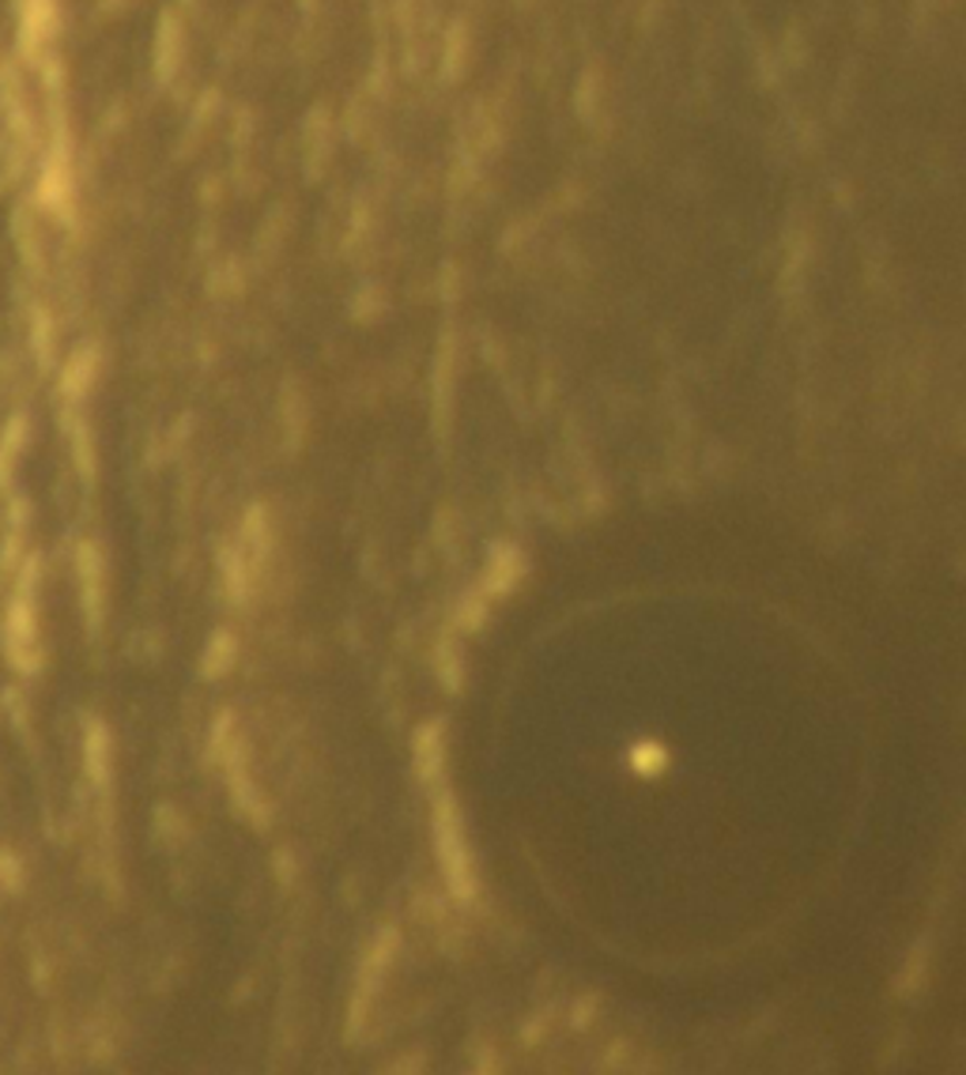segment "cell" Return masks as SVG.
<instances>
[{
  "label": "cell",
  "instance_id": "1",
  "mask_svg": "<svg viewBox=\"0 0 966 1075\" xmlns=\"http://www.w3.org/2000/svg\"><path fill=\"white\" fill-rule=\"evenodd\" d=\"M434 842H439V861L442 872H446V883L457 898H472V864H469V850L465 838H461V823H457V807H453L450 796H442L439 807H434Z\"/></svg>",
  "mask_w": 966,
  "mask_h": 1075
},
{
  "label": "cell",
  "instance_id": "2",
  "mask_svg": "<svg viewBox=\"0 0 966 1075\" xmlns=\"http://www.w3.org/2000/svg\"><path fill=\"white\" fill-rule=\"evenodd\" d=\"M434 766H439V725H427L420 732V770L434 774Z\"/></svg>",
  "mask_w": 966,
  "mask_h": 1075
}]
</instances>
